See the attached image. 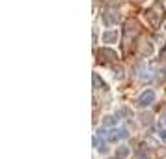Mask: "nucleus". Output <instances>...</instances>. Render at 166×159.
Instances as JSON below:
<instances>
[{"label":"nucleus","mask_w":166,"mask_h":159,"mask_svg":"<svg viewBox=\"0 0 166 159\" xmlns=\"http://www.w3.org/2000/svg\"><path fill=\"white\" fill-rule=\"evenodd\" d=\"M153 101H155V92H153V90H146V92L140 94V97H138L136 103H138V107L146 109V107H149Z\"/></svg>","instance_id":"1"},{"label":"nucleus","mask_w":166,"mask_h":159,"mask_svg":"<svg viewBox=\"0 0 166 159\" xmlns=\"http://www.w3.org/2000/svg\"><path fill=\"white\" fill-rule=\"evenodd\" d=\"M129 137V131L127 129H112L110 133H108V141L110 142H116V141H120V139H127Z\"/></svg>","instance_id":"2"},{"label":"nucleus","mask_w":166,"mask_h":159,"mask_svg":"<svg viewBox=\"0 0 166 159\" xmlns=\"http://www.w3.org/2000/svg\"><path fill=\"white\" fill-rule=\"evenodd\" d=\"M118 22V13L116 11H106V13H103V25L105 26H112V25H116Z\"/></svg>","instance_id":"3"},{"label":"nucleus","mask_w":166,"mask_h":159,"mask_svg":"<svg viewBox=\"0 0 166 159\" xmlns=\"http://www.w3.org/2000/svg\"><path fill=\"white\" fill-rule=\"evenodd\" d=\"M118 39V30H110V32H103V41L105 43H112Z\"/></svg>","instance_id":"4"},{"label":"nucleus","mask_w":166,"mask_h":159,"mask_svg":"<svg viewBox=\"0 0 166 159\" xmlns=\"http://www.w3.org/2000/svg\"><path fill=\"white\" fill-rule=\"evenodd\" d=\"M129 153H131V150L127 146H120V148L116 150V159H125Z\"/></svg>","instance_id":"5"},{"label":"nucleus","mask_w":166,"mask_h":159,"mask_svg":"<svg viewBox=\"0 0 166 159\" xmlns=\"http://www.w3.org/2000/svg\"><path fill=\"white\" fill-rule=\"evenodd\" d=\"M148 19L151 21V25H159V19H160V13L157 10H149L148 11Z\"/></svg>","instance_id":"6"},{"label":"nucleus","mask_w":166,"mask_h":159,"mask_svg":"<svg viewBox=\"0 0 166 159\" xmlns=\"http://www.w3.org/2000/svg\"><path fill=\"white\" fill-rule=\"evenodd\" d=\"M99 54H101V56H106V60H114V58H116V53L110 51V49H103Z\"/></svg>","instance_id":"7"},{"label":"nucleus","mask_w":166,"mask_h":159,"mask_svg":"<svg viewBox=\"0 0 166 159\" xmlns=\"http://www.w3.org/2000/svg\"><path fill=\"white\" fill-rule=\"evenodd\" d=\"M118 120H120V118H114V116H106L105 120H103V125H114Z\"/></svg>","instance_id":"8"},{"label":"nucleus","mask_w":166,"mask_h":159,"mask_svg":"<svg viewBox=\"0 0 166 159\" xmlns=\"http://www.w3.org/2000/svg\"><path fill=\"white\" fill-rule=\"evenodd\" d=\"M142 122H144V124H153V116L151 114H144V116H142Z\"/></svg>","instance_id":"9"},{"label":"nucleus","mask_w":166,"mask_h":159,"mask_svg":"<svg viewBox=\"0 0 166 159\" xmlns=\"http://www.w3.org/2000/svg\"><path fill=\"white\" fill-rule=\"evenodd\" d=\"M159 135H160L162 141H166V129H164V127H160V133H159Z\"/></svg>","instance_id":"10"},{"label":"nucleus","mask_w":166,"mask_h":159,"mask_svg":"<svg viewBox=\"0 0 166 159\" xmlns=\"http://www.w3.org/2000/svg\"><path fill=\"white\" fill-rule=\"evenodd\" d=\"M160 56H162V58H166V45H164L162 51H160Z\"/></svg>","instance_id":"11"},{"label":"nucleus","mask_w":166,"mask_h":159,"mask_svg":"<svg viewBox=\"0 0 166 159\" xmlns=\"http://www.w3.org/2000/svg\"><path fill=\"white\" fill-rule=\"evenodd\" d=\"M166 125V116H162V120H160V127H164Z\"/></svg>","instance_id":"12"}]
</instances>
